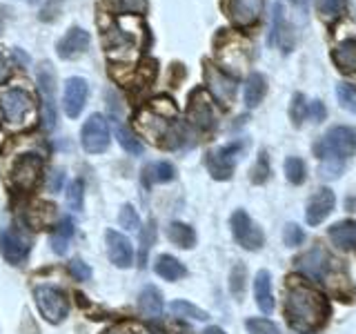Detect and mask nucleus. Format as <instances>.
<instances>
[{"mask_svg":"<svg viewBox=\"0 0 356 334\" xmlns=\"http://www.w3.org/2000/svg\"><path fill=\"white\" fill-rule=\"evenodd\" d=\"M105 243H107V254H109V261L114 263L116 267H122L127 270L134 263V248L129 239L125 234H120L116 230H107L105 234Z\"/></svg>","mask_w":356,"mask_h":334,"instance_id":"obj_14","label":"nucleus"},{"mask_svg":"<svg viewBox=\"0 0 356 334\" xmlns=\"http://www.w3.org/2000/svg\"><path fill=\"white\" fill-rule=\"evenodd\" d=\"M267 176H270V161H267V154L261 152V159H259V163H256L254 172H252V181L259 185V183L267 181Z\"/></svg>","mask_w":356,"mask_h":334,"instance_id":"obj_40","label":"nucleus"},{"mask_svg":"<svg viewBox=\"0 0 356 334\" xmlns=\"http://www.w3.org/2000/svg\"><path fill=\"white\" fill-rule=\"evenodd\" d=\"M0 252H3L5 261L14 263V265H20L29 256V252H31L29 234L25 230H20V228L3 230V234H0Z\"/></svg>","mask_w":356,"mask_h":334,"instance_id":"obj_10","label":"nucleus"},{"mask_svg":"<svg viewBox=\"0 0 356 334\" xmlns=\"http://www.w3.org/2000/svg\"><path fill=\"white\" fill-rule=\"evenodd\" d=\"M292 3H294V5H298V7H300V5L305 7V3H307V0H292Z\"/></svg>","mask_w":356,"mask_h":334,"instance_id":"obj_49","label":"nucleus"},{"mask_svg":"<svg viewBox=\"0 0 356 334\" xmlns=\"http://www.w3.org/2000/svg\"><path fill=\"white\" fill-rule=\"evenodd\" d=\"M227 14L236 27H250L263 14V0H227Z\"/></svg>","mask_w":356,"mask_h":334,"instance_id":"obj_16","label":"nucleus"},{"mask_svg":"<svg viewBox=\"0 0 356 334\" xmlns=\"http://www.w3.org/2000/svg\"><path fill=\"white\" fill-rule=\"evenodd\" d=\"M205 83L209 94L214 96L220 105H232L234 96H236V81L227 76L220 67L205 63Z\"/></svg>","mask_w":356,"mask_h":334,"instance_id":"obj_11","label":"nucleus"},{"mask_svg":"<svg viewBox=\"0 0 356 334\" xmlns=\"http://www.w3.org/2000/svg\"><path fill=\"white\" fill-rule=\"evenodd\" d=\"M70 274L76 278V281H89V278H92V267L83 263L81 259H74L70 263Z\"/></svg>","mask_w":356,"mask_h":334,"instance_id":"obj_41","label":"nucleus"},{"mask_svg":"<svg viewBox=\"0 0 356 334\" xmlns=\"http://www.w3.org/2000/svg\"><path fill=\"white\" fill-rule=\"evenodd\" d=\"M7 74H9V65H7V58L3 54H0V81L3 78H7Z\"/></svg>","mask_w":356,"mask_h":334,"instance_id":"obj_47","label":"nucleus"},{"mask_svg":"<svg viewBox=\"0 0 356 334\" xmlns=\"http://www.w3.org/2000/svg\"><path fill=\"white\" fill-rule=\"evenodd\" d=\"M238 154H241V143H232V145H225V148L211 150L205 156V165L209 174L214 176L216 181H227V178H232Z\"/></svg>","mask_w":356,"mask_h":334,"instance_id":"obj_9","label":"nucleus"},{"mask_svg":"<svg viewBox=\"0 0 356 334\" xmlns=\"http://www.w3.org/2000/svg\"><path fill=\"white\" fill-rule=\"evenodd\" d=\"M283 241H285V245H289V248H296V245L305 241V232L300 230L296 223H287L283 230Z\"/></svg>","mask_w":356,"mask_h":334,"instance_id":"obj_38","label":"nucleus"},{"mask_svg":"<svg viewBox=\"0 0 356 334\" xmlns=\"http://www.w3.org/2000/svg\"><path fill=\"white\" fill-rule=\"evenodd\" d=\"M316 7L323 18H337L345 9V0H316Z\"/></svg>","mask_w":356,"mask_h":334,"instance_id":"obj_36","label":"nucleus"},{"mask_svg":"<svg viewBox=\"0 0 356 334\" xmlns=\"http://www.w3.org/2000/svg\"><path fill=\"white\" fill-rule=\"evenodd\" d=\"M187 116L192 120V125H196L198 129L216 127V111H214V105H211L205 89H196L192 94V98H189V107H187Z\"/></svg>","mask_w":356,"mask_h":334,"instance_id":"obj_12","label":"nucleus"},{"mask_svg":"<svg viewBox=\"0 0 356 334\" xmlns=\"http://www.w3.org/2000/svg\"><path fill=\"white\" fill-rule=\"evenodd\" d=\"M307 114L314 122H321L323 118L327 116V109H325V105L321 103V100H312V103L307 105Z\"/></svg>","mask_w":356,"mask_h":334,"instance_id":"obj_45","label":"nucleus"},{"mask_svg":"<svg viewBox=\"0 0 356 334\" xmlns=\"http://www.w3.org/2000/svg\"><path fill=\"white\" fill-rule=\"evenodd\" d=\"M285 317L296 332L307 334L325 326L330 303L316 287L292 276L285 289Z\"/></svg>","mask_w":356,"mask_h":334,"instance_id":"obj_1","label":"nucleus"},{"mask_svg":"<svg viewBox=\"0 0 356 334\" xmlns=\"http://www.w3.org/2000/svg\"><path fill=\"white\" fill-rule=\"evenodd\" d=\"M167 239H170L176 248H183V250H189V248H194L196 245V232L194 228H189L187 223H170L167 225Z\"/></svg>","mask_w":356,"mask_h":334,"instance_id":"obj_24","label":"nucleus"},{"mask_svg":"<svg viewBox=\"0 0 356 334\" xmlns=\"http://www.w3.org/2000/svg\"><path fill=\"white\" fill-rule=\"evenodd\" d=\"M138 310L145 317H159L163 312V294L159 287L147 285L138 296Z\"/></svg>","mask_w":356,"mask_h":334,"instance_id":"obj_25","label":"nucleus"},{"mask_svg":"<svg viewBox=\"0 0 356 334\" xmlns=\"http://www.w3.org/2000/svg\"><path fill=\"white\" fill-rule=\"evenodd\" d=\"M154 270L165 281H178V278L187 276V267L170 254H161L154 263Z\"/></svg>","mask_w":356,"mask_h":334,"instance_id":"obj_22","label":"nucleus"},{"mask_svg":"<svg viewBox=\"0 0 356 334\" xmlns=\"http://www.w3.org/2000/svg\"><path fill=\"white\" fill-rule=\"evenodd\" d=\"M33 111H36V105H33V98L25 89L11 87L0 94V122H3L5 129L18 132L29 127Z\"/></svg>","mask_w":356,"mask_h":334,"instance_id":"obj_2","label":"nucleus"},{"mask_svg":"<svg viewBox=\"0 0 356 334\" xmlns=\"http://www.w3.org/2000/svg\"><path fill=\"white\" fill-rule=\"evenodd\" d=\"M267 92V83L263 74H250L248 83H245V105L250 109L259 107L261 100Z\"/></svg>","mask_w":356,"mask_h":334,"instance_id":"obj_26","label":"nucleus"},{"mask_svg":"<svg viewBox=\"0 0 356 334\" xmlns=\"http://www.w3.org/2000/svg\"><path fill=\"white\" fill-rule=\"evenodd\" d=\"M332 256L321 248V245H316L314 250H309L305 256H300L298 259V267L303 270L307 276H312L314 281H325L330 270H332Z\"/></svg>","mask_w":356,"mask_h":334,"instance_id":"obj_15","label":"nucleus"},{"mask_svg":"<svg viewBox=\"0 0 356 334\" xmlns=\"http://www.w3.org/2000/svg\"><path fill=\"white\" fill-rule=\"evenodd\" d=\"M170 310L176 317H187V319H194V321H207L209 319V315L205 310L196 308L194 303H189V301H174V303L170 305Z\"/></svg>","mask_w":356,"mask_h":334,"instance_id":"obj_29","label":"nucleus"},{"mask_svg":"<svg viewBox=\"0 0 356 334\" xmlns=\"http://www.w3.org/2000/svg\"><path fill=\"white\" fill-rule=\"evenodd\" d=\"M334 205H337V196H334V192L330 187H321L307 203V209H305L307 223L309 225H321V223L332 214Z\"/></svg>","mask_w":356,"mask_h":334,"instance_id":"obj_17","label":"nucleus"},{"mask_svg":"<svg viewBox=\"0 0 356 334\" xmlns=\"http://www.w3.org/2000/svg\"><path fill=\"white\" fill-rule=\"evenodd\" d=\"M38 89H40V98H42V122L47 129L56 127V120H58V111H56V72L49 63H42L38 67Z\"/></svg>","mask_w":356,"mask_h":334,"instance_id":"obj_6","label":"nucleus"},{"mask_svg":"<svg viewBox=\"0 0 356 334\" xmlns=\"http://www.w3.org/2000/svg\"><path fill=\"white\" fill-rule=\"evenodd\" d=\"M229 287H232V292L241 296L243 294V287H245V267L243 265H236L232 270V281H229Z\"/></svg>","mask_w":356,"mask_h":334,"instance_id":"obj_42","label":"nucleus"},{"mask_svg":"<svg viewBox=\"0 0 356 334\" xmlns=\"http://www.w3.org/2000/svg\"><path fill=\"white\" fill-rule=\"evenodd\" d=\"M89 40H92V36H89V31H85L83 27H72V29L67 31L65 36L58 40V45H56V49H58V56H60V58H65V61H74V58H78L81 54L87 51Z\"/></svg>","mask_w":356,"mask_h":334,"instance_id":"obj_18","label":"nucleus"},{"mask_svg":"<svg viewBox=\"0 0 356 334\" xmlns=\"http://www.w3.org/2000/svg\"><path fill=\"white\" fill-rule=\"evenodd\" d=\"M203 334H225V332H222L220 328H216V326H211V328H207Z\"/></svg>","mask_w":356,"mask_h":334,"instance_id":"obj_48","label":"nucleus"},{"mask_svg":"<svg viewBox=\"0 0 356 334\" xmlns=\"http://www.w3.org/2000/svg\"><path fill=\"white\" fill-rule=\"evenodd\" d=\"M118 225L127 232H140V216L136 214V209H134L129 203L122 205L120 212H118Z\"/></svg>","mask_w":356,"mask_h":334,"instance_id":"obj_31","label":"nucleus"},{"mask_svg":"<svg viewBox=\"0 0 356 334\" xmlns=\"http://www.w3.org/2000/svg\"><path fill=\"white\" fill-rule=\"evenodd\" d=\"M354 136H356V132H354Z\"/></svg>","mask_w":356,"mask_h":334,"instance_id":"obj_50","label":"nucleus"},{"mask_svg":"<svg viewBox=\"0 0 356 334\" xmlns=\"http://www.w3.org/2000/svg\"><path fill=\"white\" fill-rule=\"evenodd\" d=\"M341 172H343V163H339V161H325L321 167V174L325 178L341 176Z\"/></svg>","mask_w":356,"mask_h":334,"instance_id":"obj_46","label":"nucleus"},{"mask_svg":"<svg viewBox=\"0 0 356 334\" xmlns=\"http://www.w3.org/2000/svg\"><path fill=\"white\" fill-rule=\"evenodd\" d=\"M307 116V103H305V96L303 94H294L292 98V105H289V118L296 127H300V122Z\"/></svg>","mask_w":356,"mask_h":334,"instance_id":"obj_34","label":"nucleus"},{"mask_svg":"<svg viewBox=\"0 0 356 334\" xmlns=\"http://www.w3.org/2000/svg\"><path fill=\"white\" fill-rule=\"evenodd\" d=\"M109 141H111V136H109L107 118L103 114H92L85 120V125L81 129V143H83L85 152H89V154L105 152L109 148Z\"/></svg>","mask_w":356,"mask_h":334,"instance_id":"obj_8","label":"nucleus"},{"mask_svg":"<svg viewBox=\"0 0 356 334\" xmlns=\"http://www.w3.org/2000/svg\"><path fill=\"white\" fill-rule=\"evenodd\" d=\"M305 163L296 159V156H289V159L285 161V176H287V181L292 183V185H300L305 181Z\"/></svg>","mask_w":356,"mask_h":334,"instance_id":"obj_30","label":"nucleus"},{"mask_svg":"<svg viewBox=\"0 0 356 334\" xmlns=\"http://www.w3.org/2000/svg\"><path fill=\"white\" fill-rule=\"evenodd\" d=\"M67 205L74 212H81L83 209V200H85V185L83 181H72L70 187H67Z\"/></svg>","mask_w":356,"mask_h":334,"instance_id":"obj_32","label":"nucleus"},{"mask_svg":"<svg viewBox=\"0 0 356 334\" xmlns=\"http://www.w3.org/2000/svg\"><path fill=\"white\" fill-rule=\"evenodd\" d=\"M116 7L118 11H134V14H143L145 9H147V3L145 0H116Z\"/></svg>","mask_w":356,"mask_h":334,"instance_id":"obj_44","label":"nucleus"},{"mask_svg":"<svg viewBox=\"0 0 356 334\" xmlns=\"http://www.w3.org/2000/svg\"><path fill=\"white\" fill-rule=\"evenodd\" d=\"M330 241L341 250L356 248V221H341L330 228Z\"/></svg>","mask_w":356,"mask_h":334,"instance_id":"obj_21","label":"nucleus"},{"mask_svg":"<svg viewBox=\"0 0 356 334\" xmlns=\"http://www.w3.org/2000/svg\"><path fill=\"white\" fill-rule=\"evenodd\" d=\"M285 31H289V27H287V22L283 20V5L276 3L274 5V22H272V31H270V38H267V42H270V45L281 42L283 51H289L287 45H285Z\"/></svg>","mask_w":356,"mask_h":334,"instance_id":"obj_27","label":"nucleus"},{"mask_svg":"<svg viewBox=\"0 0 356 334\" xmlns=\"http://www.w3.org/2000/svg\"><path fill=\"white\" fill-rule=\"evenodd\" d=\"M332 61L345 76L356 78V38L339 42L337 49L332 51Z\"/></svg>","mask_w":356,"mask_h":334,"instance_id":"obj_19","label":"nucleus"},{"mask_svg":"<svg viewBox=\"0 0 356 334\" xmlns=\"http://www.w3.org/2000/svg\"><path fill=\"white\" fill-rule=\"evenodd\" d=\"M87 96H89V85L85 78L81 76H72L65 81V94H63V107L65 114L70 118L81 116L83 107L87 105Z\"/></svg>","mask_w":356,"mask_h":334,"instance_id":"obj_13","label":"nucleus"},{"mask_svg":"<svg viewBox=\"0 0 356 334\" xmlns=\"http://www.w3.org/2000/svg\"><path fill=\"white\" fill-rule=\"evenodd\" d=\"M33 299H36L40 315L49 323H60L67 317V312H70L65 292L54 285H38L33 289Z\"/></svg>","mask_w":356,"mask_h":334,"instance_id":"obj_4","label":"nucleus"},{"mask_svg":"<svg viewBox=\"0 0 356 334\" xmlns=\"http://www.w3.org/2000/svg\"><path fill=\"white\" fill-rule=\"evenodd\" d=\"M314 154L321 161H348L356 154V136L348 127H332L314 143Z\"/></svg>","mask_w":356,"mask_h":334,"instance_id":"obj_3","label":"nucleus"},{"mask_svg":"<svg viewBox=\"0 0 356 334\" xmlns=\"http://www.w3.org/2000/svg\"><path fill=\"white\" fill-rule=\"evenodd\" d=\"M254 299L263 315L274 312V292H272V276L267 270H261L254 278Z\"/></svg>","mask_w":356,"mask_h":334,"instance_id":"obj_20","label":"nucleus"},{"mask_svg":"<svg viewBox=\"0 0 356 334\" xmlns=\"http://www.w3.org/2000/svg\"><path fill=\"white\" fill-rule=\"evenodd\" d=\"M105 334H143V328L138 323H131V321H125V323H118V326L109 328Z\"/></svg>","mask_w":356,"mask_h":334,"instance_id":"obj_43","label":"nucleus"},{"mask_svg":"<svg viewBox=\"0 0 356 334\" xmlns=\"http://www.w3.org/2000/svg\"><path fill=\"white\" fill-rule=\"evenodd\" d=\"M154 239H156V225H154V223H149L147 230L140 228V267H145V263H147V252L152 248Z\"/></svg>","mask_w":356,"mask_h":334,"instance_id":"obj_37","label":"nucleus"},{"mask_svg":"<svg viewBox=\"0 0 356 334\" xmlns=\"http://www.w3.org/2000/svg\"><path fill=\"white\" fill-rule=\"evenodd\" d=\"M42 174V159L36 154H25L11 167V185L18 192H29L36 187L38 178Z\"/></svg>","mask_w":356,"mask_h":334,"instance_id":"obj_7","label":"nucleus"},{"mask_svg":"<svg viewBox=\"0 0 356 334\" xmlns=\"http://www.w3.org/2000/svg\"><path fill=\"white\" fill-rule=\"evenodd\" d=\"M245 328L250 334H281L278 326L270 319H248L245 321Z\"/></svg>","mask_w":356,"mask_h":334,"instance_id":"obj_33","label":"nucleus"},{"mask_svg":"<svg viewBox=\"0 0 356 334\" xmlns=\"http://www.w3.org/2000/svg\"><path fill=\"white\" fill-rule=\"evenodd\" d=\"M72 237H74V223L70 218H63L58 225L51 230V234H49V245H51L54 254L63 256L67 250H70Z\"/></svg>","mask_w":356,"mask_h":334,"instance_id":"obj_23","label":"nucleus"},{"mask_svg":"<svg viewBox=\"0 0 356 334\" xmlns=\"http://www.w3.org/2000/svg\"><path fill=\"white\" fill-rule=\"evenodd\" d=\"M114 132H116L118 145H120L122 150L129 152V154H143V143L136 138V134L129 132L125 125H120L118 120H116V127H114Z\"/></svg>","mask_w":356,"mask_h":334,"instance_id":"obj_28","label":"nucleus"},{"mask_svg":"<svg viewBox=\"0 0 356 334\" xmlns=\"http://www.w3.org/2000/svg\"><path fill=\"white\" fill-rule=\"evenodd\" d=\"M152 176H154V181L156 183H167V181H172V178L176 176V170H174V165L172 163H156L152 167Z\"/></svg>","mask_w":356,"mask_h":334,"instance_id":"obj_39","label":"nucleus"},{"mask_svg":"<svg viewBox=\"0 0 356 334\" xmlns=\"http://www.w3.org/2000/svg\"><path fill=\"white\" fill-rule=\"evenodd\" d=\"M229 225H232L234 239H236V243L241 245V248L250 250V252H256V250H261V248H263L265 234H263V230L252 221V216H250L245 209H236V212H234V214H232V221H229Z\"/></svg>","mask_w":356,"mask_h":334,"instance_id":"obj_5","label":"nucleus"},{"mask_svg":"<svg viewBox=\"0 0 356 334\" xmlns=\"http://www.w3.org/2000/svg\"><path fill=\"white\" fill-rule=\"evenodd\" d=\"M337 98L343 109L356 111V89L352 85H337Z\"/></svg>","mask_w":356,"mask_h":334,"instance_id":"obj_35","label":"nucleus"}]
</instances>
